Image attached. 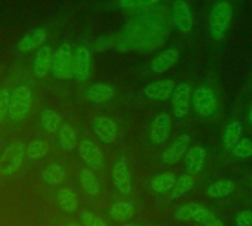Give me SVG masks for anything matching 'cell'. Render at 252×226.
<instances>
[{
	"mask_svg": "<svg viewBox=\"0 0 252 226\" xmlns=\"http://www.w3.org/2000/svg\"><path fill=\"white\" fill-rule=\"evenodd\" d=\"M92 129H93L94 135L97 136V139L105 145L112 144L118 135L117 123L112 118L105 117V115H96L92 121Z\"/></svg>",
	"mask_w": 252,
	"mask_h": 226,
	"instance_id": "cell-15",
	"label": "cell"
},
{
	"mask_svg": "<svg viewBox=\"0 0 252 226\" xmlns=\"http://www.w3.org/2000/svg\"><path fill=\"white\" fill-rule=\"evenodd\" d=\"M235 191H236V182L232 179H217V181L211 182L207 189L208 195L211 198H217V200L227 198Z\"/></svg>",
	"mask_w": 252,
	"mask_h": 226,
	"instance_id": "cell-26",
	"label": "cell"
},
{
	"mask_svg": "<svg viewBox=\"0 0 252 226\" xmlns=\"http://www.w3.org/2000/svg\"><path fill=\"white\" fill-rule=\"evenodd\" d=\"M66 179V170L63 166L58 163H52L46 166L41 172V181L49 187H58L62 185Z\"/></svg>",
	"mask_w": 252,
	"mask_h": 226,
	"instance_id": "cell-24",
	"label": "cell"
},
{
	"mask_svg": "<svg viewBox=\"0 0 252 226\" xmlns=\"http://www.w3.org/2000/svg\"><path fill=\"white\" fill-rule=\"evenodd\" d=\"M235 222L238 226H252V210H248V209L241 210L236 215Z\"/></svg>",
	"mask_w": 252,
	"mask_h": 226,
	"instance_id": "cell-37",
	"label": "cell"
},
{
	"mask_svg": "<svg viewBox=\"0 0 252 226\" xmlns=\"http://www.w3.org/2000/svg\"><path fill=\"white\" fill-rule=\"evenodd\" d=\"M25 157H27L25 145L21 141L10 142L4 148V151H3V154L0 157V173L3 176H12V175H15L21 169Z\"/></svg>",
	"mask_w": 252,
	"mask_h": 226,
	"instance_id": "cell-5",
	"label": "cell"
},
{
	"mask_svg": "<svg viewBox=\"0 0 252 226\" xmlns=\"http://www.w3.org/2000/svg\"><path fill=\"white\" fill-rule=\"evenodd\" d=\"M190 147V136L189 135H180L179 138H176L164 151H162V154H161V161L165 164V166H174L176 163H179L183 157H185V154H186V151H188V148Z\"/></svg>",
	"mask_w": 252,
	"mask_h": 226,
	"instance_id": "cell-12",
	"label": "cell"
},
{
	"mask_svg": "<svg viewBox=\"0 0 252 226\" xmlns=\"http://www.w3.org/2000/svg\"><path fill=\"white\" fill-rule=\"evenodd\" d=\"M78 152L84 161V164L92 169L93 172H99L105 167V160L102 155V151L99 150V147L89 141V139H83L78 144Z\"/></svg>",
	"mask_w": 252,
	"mask_h": 226,
	"instance_id": "cell-11",
	"label": "cell"
},
{
	"mask_svg": "<svg viewBox=\"0 0 252 226\" xmlns=\"http://www.w3.org/2000/svg\"><path fill=\"white\" fill-rule=\"evenodd\" d=\"M111 179L115 187V189L123 194V195H130L131 194V178H130V170L123 157H120L111 170Z\"/></svg>",
	"mask_w": 252,
	"mask_h": 226,
	"instance_id": "cell-14",
	"label": "cell"
},
{
	"mask_svg": "<svg viewBox=\"0 0 252 226\" xmlns=\"http://www.w3.org/2000/svg\"><path fill=\"white\" fill-rule=\"evenodd\" d=\"M233 6L230 0H217L208 16L210 34L214 40H223L232 25Z\"/></svg>",
	"mask_w": 252,
	"mask_h": 226,
	"instance_id": "cell-2",
	"label": "cell"
},
{
	"mask_svg": "<svg viewBox=\"0 0 252 226\" xmlns=\"http://www.w3.org/2000/svg\"><path fill=\"white\" fill-rule=\"evenodd\" d=\"M115 96V89L108 83H93L87 89V99L93 104H106Z\"/></svg>",
	"mask_w": 252,
	"mask_h": 226,
	"instance_id": "cell-21",
	"label": "cell"
},
{
	"mask_svg": "<svg viewBox=\"0 0 252 226\" xmlns=\"http://www.w3.org/2000/svg\"><path fill=\"white\" fill-rule=\"evenodd\" d=\"M114 46V40L109 38V37H100L96 44H94V49L99 50V52H106L108 49H111Z\"/></svg>",
	"mask_w": 252,
	"mask_h": 226,
	"instance_id": "cell-38",
	"label": "cell"
},
{
	"mask_svg": "<svg viewBox=\"0 0 252 226\" xmlns=\"http://www.w3.org/2000/svg\"><path fill=\"white\" fill-rule=\"evenodd\" d=\"M192 107L193 111L201 117H213L219 110V99L213 87L208 84H201L192 92Z\"/></svg>",
	"mask_w": 252,
	"mask_h": 226,
	"instance_id": "cell-4",
	"label": "cell"
},
{
	"mask_svg": "<svg viewBox=\"0 0 252 226\" xmlns=\"http://www.w3.org/2000/svg\"><path fill=\"white\" fill-rule=\"evenodd\" d=\"M121 226H137V225H131V224H123Z\"/></svg>",
	"mask_w": 252,
	"mask_h": 226,
	"instance_id": "cell-42",
	"label": "cell"
},
{
	"mask_svg": "<svg viewBox=\"0 0 252 226\" xmlns=\"http://www.w3.org/2000/svg\"><path fill=\"white\" fill-rule=\"evenodd\" d=\"M192 86L190 83H180L176 86L174 93L171 96V108L173 115L176 118H183L188 115L192 105Z\"/></svg>",
	"mask_w": 252,
	"mask_h": 226,
	"instance_id": "cell-8",
	"label": "cell"
},
{
	"mask_svg": "<svg viewBox=\"0 0 252 226\" xmlns=\"http://www.w3.org/2000/svg\"><path fill=\"white\" fill-rule=\"evenodd\" d=\"M248 121H250V124L252 126V105L251 108H250V113H248Z\"/></svg>",
	"mask_w": 252,
	"mask_h": 226,
	"instance_id": "cell-41",
	"label": "cell"
},
{
	"mask_svg": "<svg viewBox=\"0 0 252 226\" xmlns=\"http://www.w3.org/2000/svg\"><path fill=\"white\" fill-rule=\"evenodd\" d=\"M61 115L53 110H44L40 115V124L46 133H55L61 129Z\"/></svg>",
	"mask_w": 252,
	"mask_h": 226,
	"instance_id": "cell-30",
	"label": "cell"
},
{
	"mask_svg": "<svg viewBox=\"0 0 252 226\" xmlns=\"http://www.w3.org/2000/svg\"><path fill=\"white\" fill-rule=\"evenodd\" d=\"M232 154L238 158L247 160L252 157V141L250 138H242L232 150Z\"/></svg>",
	"mask_w": 252,
	"mask_h": 226,
	"instance_id": "cell-34",
	"label": "cell"
},
{
	"mask_svg": "<svg viewBox=\"0 0 252 226\" xmlns=\"http://www.w3.org/2000/svg\"><path fill=\"white\" fill-rule=\"evenodd\" d=\"M242 133H244V123L241 120H233L232 123H229L221 135V142L223 147L229 151L233 150V147L242 139Z\"/></svg>",
	"mask_w": 252,
	"mask_h": 226,
	"instance_id": "cell-22",
	"label": "cell"
},
{
	"mask_svg": "<svg viewBox=\"0 0 252 226\" xmlns=\"http://www.w3.org/2000/svg\"><path fill=\"white\" fill-rule=\"evenodd\" d=\"M78 181L80 185L83 188V191L89 195V197H97L100 194V182L97 179V176L94 175V172L92 169H81L78 173Z\"/></svg>",
	"mask_w": 252,
	"mask_h": 226,
	"instance_id": "cell-23",
	"label": "cell"
},
{
	"mask_svg": "<svg viewBox=\"0 0 252 226\" xmlns=\"http://www.w3.org/2000/svg\"><path fill=\"white\" fill-rule=\"evenodd\" d=\"M179 56H180L179 49L174 47V46H171V47H168V49L159 52L158 55H155V56L152 58V61H151V64H149L151 71L155 73V74H162V73L168 71L170 68H173V67L177 64Z\"/></svg>",
	"mask_w": 252,
	"mask_h": 226,
	"instance_id": "cell-17",
	"label": "cell"
},
{
	"mask_svg": "<svg viewBox=\"0 0 252 226\" xmlns=\"http://www.w3.org/2000/svg\"><path fill=\"white\" fill-rule=\"evenodd\" d=\"M171 115L168 113H158L155 118L152 120L149 138L152 145H162L170 139L171 135Z\"/></svg>",
	"mask_w": 252,
	"mask_h": 226,
	"instance_id": "cell-10",
	"label": "cell"
},
{
	"mask_svg": "<svg viewBox=\"0 0 252 226\" xmlns=\"http://www.w3.org/2000/svg\"><path fill=\"white\" fill-rule=\"evenodd\" d=\"M134 215H136V209L128 201H117L109 209V216L117 224H127L134 218Z\"/></svg>",
	"mask_w": 252,
	"mask_h": 226,
	"instance_id": "cell-27",
	"label": "cell"
},
{
	"mask_svg": "<svg viewBox=\"0 0 252 226\" xmlns=\"http://www.w3.org/2000/svg\"><path fill=\"white\" fill-rule=\"evenodd\" d=\"M74 55H75L74 43L65 41L58 47L56 55L53 58V64H52L53 75L58 80L74 78Z\"/></svg>",
	"mask_w": 252,
	"mask_h": 226,
	"instance_id": "cell-3",
	"label": "cell"
},
{
	"mask_svg": "<svg viewBox=\"0 0 252 226\" xmlns=\"http://www.w3.org/2000/svg\"><path fill=\"white\" fill-rule=\"evenodd\" d=\"M193 185H195V176H192L189 173L179 176L177 181H176V185H174V188L171 191V198L177 200V198L183 197L185 194H188L193 188Z\"/></svg>",
	"mask_w": 252,
	"mask_h": 226,
	"instance_id": "cell-32",
	"label": "cell"
},
{
	"mask_svg": "<svg viewBox=\"0 0 252 226\" xmlns=\"http://www.w3.org/2000/svg\"><path fill=\"white\" fill-rule=\"evenodd\" d=\"M176 81L171 78H161L157 81H152L145 86L143 89V96L148 101L152 102H162L167 99H171L174 89H176Z\"/></svg>",
	"mask_w": 252,
	"mask_h": 226,
	"instance_id": "cell-9",
	"label": "cell"
},
{
	"mask_svg": "<svg viewBox=\"0 0 252 226\" xmlns=\"http://www.w3.org/2000/svg\"><path fill=\"white\" fill-rule=\"evenodd\" d=\"M25 152H27V157L34 161V160H40L43 157L47 155L49 152V144L43 139H32L27 148H25Z\"/></svg>",
	"mask_w": 252,
	"mask_h": 226,
	"instance_id": "cell-33",
	"label": "cell"
},
{
	"mask_svg": "<svg viewBox=\"0 0 252 226\" xmlns=\"http://www.w3.org/2000/svg\"><path fill=\"white\" fill-rule=\"evenodd\" d=\"M58 142L63 151H74L77 147V135L75 130L69 126H63L58 132Z\"/></svg>",
	"mask_w": 252,
	"mask_h": 226,
	"instance_id": "cell-31",
	"label": "cell"
},
{
	"mask_svg": "<svg viewBox=\"0 0 252 226\" xmlns=\"http://www.w3.org/2000/svg\"><path fill=\"white\" fill-rule=\"evenodd\" d=\"M167 31L152 18L140 16L133 19L115 40L117 47L121 50L149 52L162 46Z\"/></svg>",
	"mask_w": 252,
	"mask_h": 226,
	"instance_id": "cell-1",
	"label": "cell"
},
{
	"mask_svg": "<svg viewBox=\"0 0 252 226\" xmlns=\"http://www.w3.org/2000/svg\"><path fill=\"white\" fill-rule=\"evenodd\" d=\"M52 64H53V50L50 46L43 44L40 49L35 50V56L32 61V71L38 78H44L52 70Z\"/></svg>",
	"mask_w": 252,
	"mask_h": 226,
	"instance_id": "cell-19",
	"label": "cell"
},
{
	"mask_svg": "<svg viewBox=\"0 0 252 226\" xmlns=\"http://www.w3.org/2000/svg\"><path fill=\"white\" fill-rule=\"evenodd\" d=\"M47 38V33L43 28H35L32 31H30L28 34H25L24 37H21V40L16 43V50L22 52V53H30L34 52L37 49H40L44 41Z\"/></svg>",
	"mask_w": 252,
	"mask_h": 226,
	"instance_id": "cell-20",
	"label": "cell"
},
{
	"mask_svg": "<svg viewBox=\"0 0 252 226\" xmlns=\"http://www.w3.org/2000/svg\"><path fill=\"white\" fill-rule=\"evenodd\" d=\"M93 70V61H92V52L86 46L75 47L74 55V78L78 81H86L92 77Z\"/></svg>",
	"mask_w": 252,
	"mask_h": 226,
	"instance_id": "cell-13",
	"label": "cell"
},
{
	"mask_svg": "<svg viewBox=\"0 0 252 226\" xmlns=\"http://www.w3.org/2000/svg\"><path fill=\"white\" fill-rule=\"evenodd\" d=\"M63 226H84L83 224H77V222H66Z\"/></svg>",
	"mask_w": 252,
	"mask_h": 226,
	"instance_id": "cell-40",
	"label": "cell"
},
{
	"mask_svg": "<svg viewBox=\"0 0 252 226\" xmlns=\"http://www.w3.org/2000/svg\"><path fill=\"white\" fill-rule=\"evenodd\" d=\"M56 201H58L59 209L63 213H74L78 209V206H80L78 195L71 188H62V189H59L58 191V195H56Z\"/></svg>",
	"mask_w": 252,
	"mask_h": 226,
	"instance_id": "cell-28",
	"label": "cell"
},
{
	"mask_svg": "<svg viewBox=\"0 0 252 226\" xmlns=\"http://www.w3.org/2000/svg\"><path fill=\"white\" fill-rule=\"evenodd\" d=\"M211 216H213V213L205 206H201L198 203H188L174 212V218L180 222L204 224Z\"/></svg>",
	"mask_w": 252,
	"mask_h": 226,
	"instance_id": "cell-16",
	"label": "cell"
},
{
	"mask_svg": "<svg viewBox=\"0 0 252 226\" xmlns=\"http://www.w3.org/2000/svg\"><path fill=\"white\" fill-rule=\"evenodd\" d=\"M32 107V93L27 86H16L10 93L7 117L12 121H21Z\"/></svg>",
	"mask_w": 252,
	"mask_h": 226,
	"instance_id": "cell-6",
	"label": "cell"
},
{
	"mask_svg": "<svg viewBox=\"0 0 252 226\" xmlns=\"http://www.w3.org/2000/svg\"><path fill=\"white\" fill-rule=\"evenodd\" d=\"M162 0H120V9L128 13H139L146 12L154 7H158Z\"/></svg>",
	"mask_w": 252,
	"mask_h": 226,
	"instance_id": "cell-29",
	"label": "cell"
},
{
	"mask_svg": "<svg viewBox=\"0 0 252 226\" xmlns=\"http://www.w3.org/2000/svg\"><path fill=\"white\" fill-rule=\"evenodd\" d=\"M185 169L189 175L196 176L204 164H205V158H207V151L202 145H193L189 147L186 154H185Z\"/></svg>",
	"mask_w": 252,
	"mask_h": 226,
	"instance_id": "cell-18",
	"label": "cell"
},
{
	"mask_svg": "<svg viewBox=\"0 0 252 226\" xmlns=\"http://www.w3.org/2000/svg\"><path fill=\"white\" fill-rule=\"evenodd\" d=\"M251 187H252V179H251Z\"/></svg>",
	"mask_w": 252,
	"mask_h": 226,
	"instance_id": "cell-43",
	"label": "cell"
},
{
	"mask_svg": "<svg viewBox=\"0 0 252 226\" xmlns=\"http://www.w3.org/2000/svg\"><path fill=\"white\" fill-rule=\"evenodd\" d=\"M171 18L174 27L182 34H189L193 30V12L186 0H176L171 7Z\"/></svg>",
	"mask_w": 252,
	"mask_h": 226,
	"instance_id": "cell-7",
	"label": "cell"
},
{
	"mask_svg": "<svg viewBox=\"0 0 252 226\" xmlns=\"http://www.w3.org/2000/svg\"><path fill=\"white\" fill-rule=\"evenodd\" d=\"M80 224H83L84 226H109L100 216L92 212H83L80 216Z\"/></svg>",
	"mask_w": 252,
	"mask_h": 226,
	"instance_id": "cell-35",
	"label": "cell"
},
{
	"mask_svg": "<svg viewBox=\"0 0 252 226\" xmlns=\"http://www.w3.org/2000/svg\"><path fill=\"white\" fill-rule=\"evenodd\" d=\"M9 104H10V92L7 89H0V123L7 117L9 113Z\"/></svg>",
	"mask_w": 252,
	"mask_h": 226,
	"instance_id": "cell-36",
	"label": "cell"
},
{
	"mask_svg": "<svg viewBox=\"0 0 252 226\" xmlns=\"http://www.w3.org/2000/svg\"><path fill=\"white\" fill-rule=\"evenodd\" d=\"M177 176L173 172H162L159 175H157L152 181H151V189L157 194L165 195L170 194L176 185Z\"/></svg>",
	"mask_w": 252,
	"mask_h": 226,
	"instance_id": "cell-25",
	"label": "cell"
},
{
	"mask_svg": "<svg viewBox=\"0 0 252 226\" xmlns=\"http://www.w3.org/2000/svg\"><path fill=\"white\" fill-rule=\"evenodd\" d=\"M202 226H226L223 224V221H220V219H217L214 215L211 216V218H208L204 224H201Z\"/></svg>",
	"mask_w": 252,
	"mask_h": 226,
	"instance_id": "cell-39",
	"label": "cell"
}]
</instances>
